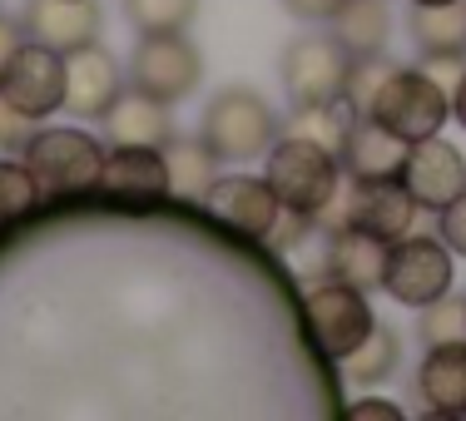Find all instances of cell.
<instances>
[{
    "label": "cell",
    "instance_id": "6da1fadb",
    "mask_svg": "<svg viewBox=\"0 0 466 421\" xmlns=\"http://www.w3.org/2000/svg\"><path fill=\"white\" fill-rule=\"evenodd\" d=\"M263 179L273 184L283 208L318 218L342 194V164H338V149H328L313 135H298L293 129V135L268 144V154H263Z\"/></svg>",
    "mask_w": 466,
    "mask_h": 421
},
{
    "label": "cell",
    "instance_id": "7a4b0ae2",
    "mask_svg": "<svg viewBox=\"0 0 466 421\" xmlns=\"http://www.w3.org/2000/svg\"><path fill=\"white\" fill-rule=\"evenodd\" d=\"M368 119L392 129L397 139L417 144V139L441 135V125L451 119V95L431 70H402V65H392L368 105Z\"/></svg>",
    "mask_w": 466,
    "mask_h": 421
},
{
    "label": "cell",
    "instance_id": "3957f363",
    "mask_svg": "<svg viewBox=\"0 0 466 421\" xmlns=\"http://www.w3.org/2000/svg\"><path fill=\"white\" fill-rule=\"evenodd\" d=\"M25 169L35 174L46 198H70V194H95L99 169H105V144L85 129H35V139L20 149Z\"/></svg>",
    "mask_w": 466,
    "mask_h": 421
},
{
    "label": "cell",
    "instance_id": "277c9868",
    "mask_svg": "<svg viewBox=\"0 0 466 421\" xmlns=\"http://www.w3.org/2000/svg\"><path fill=\"white\" fill-rule=\"evenodd\" d=\"M214 149V159H263L268 144L279 139V119H273L268 99L233 85V90H218L204 109V135H198Z\"/></svg>",
    "mask_w": 466,
    "mask_h": 421
},
{
    "label": "cell",
    "instance_id": "5b68a950",
    "mask_svg": "<svg viewBox=\"0 0 466 421\" xmlns=\"http://www.w3.org/2000/svg\"><path fill=\"white\" fill-rule=\"evenodd\" d=\"M412 218H417V204L402 188V179H352L348 194H338L323 214H318V224H323L328 234H338V228H362V234L397 243L402 234H412Z\"/></svg>",
    "mask_w": 466,
    "mask_h": 421
},
{
    "label": "cell",
    "instance_id": "8992f818",
    "mask_svg": "<svg viewBox=\"0 0 466 421\" xmlns=\"http://www.w3.org/2000/svg\"><path fill=\"white\" fill-rule=\"evenodd\" d=\"M451 278H457V263H451V248L431 234H402L387 253V273H382V293L402 307H431L437 297L451 293Z\"/></svg>",
    "mask_w": 466,
    "mask_h": 421
},
{
    "label": "cell",
    "instance_id": "52a82bcc",
    "mask_svg": "<svg viewBox=\"0 0 466 421\" xmlns=\"http://www.w3.org/2000/svg\"><path fill=\"white\" fill-rule=\"evenodd\" d=\"M352 55L338 35H303L283 50V90L293 109H323L348 95Z\"/></svg>",
    "mask_w": 466,
    "mask_h": 421
},
{
    "label": "cell",
    "instance_id": "ba28073f",
    "mask_svg": "<svg viewBox=\"0 0 466 421\" xmlns=\"http://www.w3.org/2000/svg\"><path fill=\"white\" fill-rule=\"evenodd\" d=\"M303 323H308L313 347L323 352L328 362H342L377 327V317H372V303H368V293H362V287L328 278V283H318L313 293H308Z\"/></svg>",
    "mask_w": 466,
    "mask_h": 421
},
{
    "label": "cell",
    "instance_id": "9c48e42d",
    "mask_svg": "<svg viewBox=\"0 0 466 421\" xmlns=\"http://www.w3.org/2000/svg\"><path fill=\"white\" fill-rule=\"evenodd\" d=\"M198 75H204V60H198L194 40H184V30L144 35L135 60H129V80H135V90L154 95L159 105H179L184 95H194Z\"/></svg>",
    "mask_w": 466,
    "mask_h": 421
},
{
    "label": "cell",
    "instance_id": "30bf717a",
    "mask_svg": "<svg viewBox=\"0 0 466 421\" xmlns=\"http://www.w3.org/2000/svg\"><path fill=\"white\" fill-rule=\"evenodd\" d=\"M198 204L208 208V218H218L233 234H248V238H268L273 224H279L283 204L273 194V184L263 174H224L198 194Z\"/></svg>",
    "mask_w": 466,
    "mask_h": 421
},
{
    "label": "cell",
    "instance_id": "8fae6325",
    "mask_svg": "<svg viewBox=\"0 0 466 421\" xmlns=\"http://www.w3.org/2000/svg\"><path fill=\"white\" fill-rule=\"evenodd\" d=\"M397 179H402V188L412 194L417 208L441 214L457 194H466V154L441 135L417 139V144H407V159H402Z\"/></svg>",
    "mask_w": 466,
    "mask_h": 421
},
{
    "label": "cell",
    "instance_id": "7c38bea8",
    "mask_svg": "<svg viewBox=\"0 0 466 421\" xmlns=\"http://www.w3.org/2000/svg\"><path fill=\"white\" fill-rule=\"evenodd\" d=\"M0 95L35 119L65 109V55L40 45V40H25L0 70Z\"/></svg>",
    "mask_w": 466,
    "mask_h": 421
},
{
    "label": "cell",
    "instance_id": "4fadbf2b",
    "mask_svg": "<svg viewBox=\"0 0 466 421\" xmlns=\"http://www.w3.org/2000/svg\"><path fill=\"white\" fill-rule=\"evenodd\" d=\"M119 95H125L119 60L99 45V40L65 55V109H70L75 119H105Z\"/></svg>",
    "mask_w": 466,
    "mask_h": 421
},
{
    "label": "cell",
    "instance_id": "5bb4252c",
    "mask_svg": "<svg viewBox=\"0 0 466 421\" xmlns=\"http://www.w3.org/2000/svg\"><path fill=\"white\" fill-rule=\"evenodd\" d=\"M99 194L129 198V204L164 198L169 194V159H164V149H149V144H109L105 169H99Z\"/></svg>",
    "mask_w": 466,
    "mask_h": 421
},
{
    "label": "cell",
    "instance_id": "9a60e30c",
    "mask_svg": "<svg viewBox=\"0 0 466 421\" xmlns=\"http://www.w3.org/2000/svg\"><path fill=\"white\" fill-rule=\"evenodd\" d=\"M407 159V139H397L392 129H382L368 115H352L348 135L338 144V164L348 179H397Z\"/></svg>",
    "mask_w": 466,
    "mask_h": 421
},
{
    "label": "cell",
    "instance_id": "2e32d148",
    "mask_svg": "<svg viewBox=\"0 0 466 421\" xmlns=\"http://www.w3.org/2000/svg\"><path fill=\"white\" fill-rule=\"evenodd\" d=\"M25 30H30V40L70 55V50L99 40V5L95 0H30Z\"/></svg>",
    "mask_w": 466,
    "mask_h": 421
},
{
    "label": "cell",
    "instance_id": "e0dca14e",
    "mask_svg": "<svg viewBox=\"0 0 466 421\" xmlns=\"http://www.w3.org/2000/svg\"><path fill=\"white\" fill-rule=\"evenodd\" d=\"M417 396L431 416H466V342H437L417 367Z\"/></svg>",
    "mask_w": 466,
    "mask_h": 421
},
{
    "label": "cell",
    "instance_id": "ac0fdd59",
    "mask_svg": "<svg viewBox=\"0 0 466 421\" xmlns=\"http://www.w3.org/2000/svg\"><path fill=\"white\" fill-rule=\"evenodd\" d=\"M328 238H332L328 243V273H332V278L362 287V293L382 287L392 243L377 238V234H362V228H338V234H328Z\"/></svg>",
    "mask_w": 466,
    "mask_h": 421
},
{
    "label": "cell",
    "instance_id": "d6986e66",
    "mask_svg": "<svg viewBox=\"0 0 466 421\" xmlns=\"http://www.w3.org/2000/svg\"><path fill=\"white\" fill-rule=\"evenodd\" d=\"M105 125H109V144H149V149H164L169 144V105H159L144 90H129L109 105Z\"/></svg>",
    "mask_w": 466,
    "mask_h": 421
},
{
    "label": "cell",
    "instance_id": "ffe728a7",
    "mask_svg": "<svg viewBox=\"0 0 466 421\" xmlns=\"http://www.w3.org/2000/svg\"><path fill=\"white\" fill-rule=\"evenodd\" d=\"M412 40L427 60H466V0L412 5Z\"/></svg>",
    "mask_w": 466,
    "mask_h": 421
},
{
    "label": "cell",
    "instance_id": "44dd1931",
    "mask_svg": "<svg viewBox=\"0 0 466 421\" xmlns=\"http://www.w3.org/2000/svg\"><path fill=\"white\" fill-rule=\"evenodd\" d=\"M332 35L348 45V55H382L387 35H392L387 0H348V5L332 15Z\"/></svg>",
    "mask_w": 466,
    "mask_h": 421
},
{
    "label": "cell",
    "instance_id": "7402d4cb",
    "mask_svg": "<svg viewBox=\"0 0 466 421\" xmlns=\"http://www.w3.org/2000/svg\"><path fill=\"white\" fill-rule=\"evenodd\" d=\"M397 352H402V347H397V332L377 323L368 337L342 357V372H348L352 386H382L387 376L397 372Z\"/></svg>",
    "mask_w": 466,
    "mask_h": 421
},
{
    "label": "cell",
    "instance_id": "603a6c76",
    "mask_svg": "<svg viewBox=\"0 0 466 421\" xmlns=\"http://www.w3.org/2000/svg\"><path fill=\"white\" fill-rule=\"evenodd\" d=\"M164 159H169V194L198 198L208 184H214V149L204 139L188 144V139H169L164 144Z\"/></svg>",
    "mask_w": 466,
    "mask_h": 421
},
{
    "label": "cell",
    "instance_id": "cb8c5ba5",
    "mask_svg": "<svg viewBox=\"0 0 466 421\" xmlns=\"http://www.w3.org/2000/svg\"><path fill=\"white\" fill-rule=\"evenodd\" d=\"M40 184L35 174L25 169V159H0V228L25 224L30 214L40 208Z\"/></svg>",
    "mask_w": 466,
    "mask_h": 421
},
{
    "label": "cell",
    "instance_id": "d4e9b609",
    "mask_svg": "<svg viewBox=\"0 0 466 421\" xmlns=\"http://www.w3.org/2000/svg\"><path fill=\"white\" fill-rule=\"evenodd\" d=\"M198 0H129V20L144 30V35H169V30H184L194 20Z\"/></svg>",
    "mask_w": 466,
    "mask_h": 421
},
{
    "label": "cell",
    "instance_id": "484cf974",
    "mask_svg": "<svg viewBox=\"0 0 466 421\" xmlns=\"http://www.w3.org/2000/svg\"><path fill=\"white\" fill-rule=\"evenodd\" d=\"M421 342L437 347V342H466V297H437L431 307H421Z\"/></svg>",
    "mask_w": 466,
    "mask_h": 421
},
{
    "label": "cell",
    "instance_id": "4316f807",
    "mask_svg": "<svg viewBox=\"0 0 466 421\" xmlns=\"http://www.w3.org/2000/svg\"><path fill=\"white\" fill-rule=\"evenodd\" d=\"M30 139H35V115H25L20 105H10L0 95V154H20Z\"/></svg>",
    "mask_w": 466,
    "mask_h": 421
},
{
    "label": "cell",
    "instance_id": "83f0119b",
    "mask_svg": "<svg viewBox=\"0 0 466 421\" xmlns=\"http://www.w3.org/2000/svg\"><path fill=\"white\" fill-rule=\"evenodd\" d=\"M437 238L451 248V258H466V194H457L437 214Z\"/></svg>",
    "mask_w": 466,
    "mask_h": 421
},
{
    "label": "cell",
    "instance_id": "f1b7e54d",
    "mask_svg": "<svg viewBox=\"0 0 466 421\" xmlns=\"http://www.w3.org/2000/svg\"><path fill=\"white\" fill-rule=\"evenodd\" d=\"M348 5V0H283V10L293 20H308V25H332V15Z\"/></svg>",
    "mask_w": 466,
    "mask_h": 421
},
{
    "label": "cell",
    "instance_id": "f546056e",
    "mask_svg": "<svg viewBox=\"0 0 466 421\" xmlns=\"http://www.w3.org/2000/svg\"><path fill=\"white\" fill-rule=\"evenodd\" d=\"M20 45H25V35H20V25H15V20H5V15H0V70L10 65V55H15Z\"/></svg>",
    "mask_w": 466,
    "mask_h": 421
},
{
    "label": "cell",
    "instance_id": "4dcf8cb0",
    "mask_svg": "<svg viewBox=\"0 0 466 421\" xmlns=\"http://www.w3.org/2000/svg\"><path fill=\"white\" fill-rule=\"evenodd\" d=\"M348 416H382V421H397V416H402V406H397V402H352Z\"/></svg>",
    "mask_w": 466,
    "mask_h": 421
},
{
    "label": "cell",
    "instance_id": "1f68e13d",
    "mask_svg": "<svg viewBox=\"0 0 466 421\" xmlns=\"http://www.w3.org/2000/svg\"><path fill=\"white\" fill-rule=\"evenodd\" d=\"M451 119L466 129V65H461V75H457V85H451Z\"/></svg>",
    "mask_w": 466,
    "mask_h": 421
},
{
    "label": "cell",
    "instance_id": "d6a6232c",
    "mask_svg": "<svg viewBox=\"0 0 466 421\" xmlns=\"http://www.w3.org/2000/svg\"><path fill=\"white\" fill-rule=\"evenodd\" d=\"M412 5H447V0H412Z\"/></svg>",
    "mask_w": 466,
    "mask_h": 421
}]
</instances>
